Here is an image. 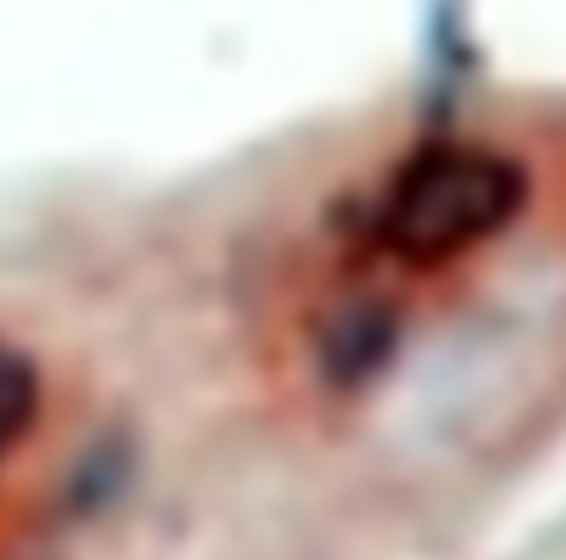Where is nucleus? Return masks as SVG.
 Masks as SVG:
<instances>
[{"mask_svg":"<svg viewBox=\"0 0 566 560\" xmlns=\"http://www.w3.org/2000/svg\"><path fill=\"white\" fill-rule=\"evenodd\" d=\"M527 205V167L494 145L444 139L400 161L373 205V239L395 261L444 266L500 239Z\"/></svg>","mask_w":566,"mask_h":560,"instance_id":"f257e3e1","label":"nucleus"},{"mask_svg":"<svg viewBox=\"0 0 566 560\" xmlns=\"http://www.w3.org/2000/svg\"><path fill=\"white\" fill-rule=\"evenodd\" d=\"M34 416H40V367L18 345L0 339V461L18 450Z\"/></svg>","mask_w":566,"mask_h":560,"instance_id":"f03ea898","label":"nucleus"}]
</instances>
